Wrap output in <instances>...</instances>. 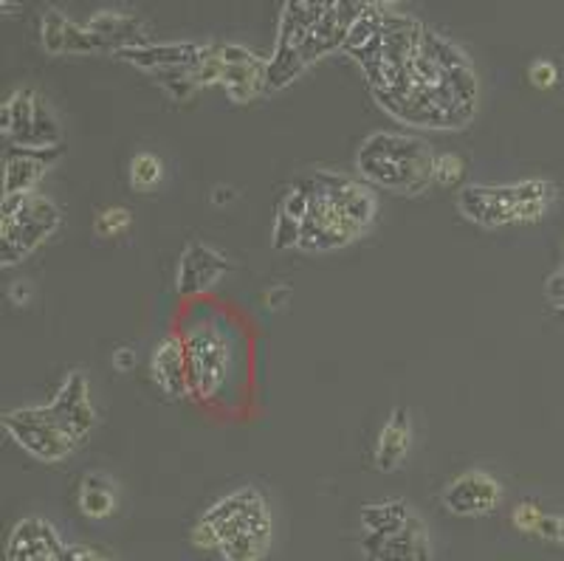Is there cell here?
I'll return each instance as SVG.
<instances>
[{"label": "cell", "instance_id": "1", "mask_svg": "<svg viewBox=\"0 0 564 561\" xmlns=\"http://www.w3.org/2000/svg\"><path fill=\"white\" fill-rule=\"evenodd\" d=\"M274 539L265 497L254 485H243L229 497L218 499L193 528V544L198 550L220 553L224 561L265 559Z\"/></svg>", "mask_w": 564, "mask_h": 561}, {"label": "cell", "instance_id": "11", "mask_svg": "<svg viewBox=\"0 0 564 561\" xmlns=\"http://www.w3.org/2000/svg\"><path fill=\"white\" fill-rule=\"evenodd\" d=\"M226 271H229V262L218 249H212L209 242H189L175 271V291L181 296L206 294L209 288L218 285Z\"/></svg>", "mask_w": 564, "mask_h": 561}, {"label": "cell", "instance_id": "3", "mask_svg": "<svg viewBox=\"0 0 564 561\" xmlns=\"http://www.w3.org/2000/svg\"><path fill=\"white\" fill-rule=\"evenodd\" d=\"M556 201V186L551 181L528 179L506 186H466L457 195L463 217L482 229H497L508 224H533L542 220Z\"/></svg>", "mask_w": 564, "mask_h": 561}, {"label": "cell", "instance_id": "14", "mask_svg": "<svg viewBox=\"0 0 564 561\" xmlns=\"http://www.w3.org/2000/svg\"><path fill=\"white\" fill-rule=\"evenodd\" d=\"M59 150H29L9 144L3 155V195H29L43 181Z\"/></svg>", "mask_w": 564, "mask_h": 561}, {"label": "cell", "instance_id": "6", "mask_svg": "<svg viewBox=\"0 0 564 561\" xmlns=\"http://www.w3.org/2000/svg\"><path fill=\"white\" fill-rule=\"evenodd\" d=\"M189 362V396L209 401L224 389L235 364V342L218 322H200L184 333Z\"/></svg>", "mask_w": 564, "mask_h": 561}, {"label": "cell", "instance_id": "30", "mask_svg": "<svg viewBox=\"0 0 564 561\" xmlns=\"http://www.w3.org/2000/svg\"><path fill=\"white\" fill-rule=\"evenodd\" d=\"M558 544H564V514L558 517Z\"/></svg>", "mask_w": 564, "mask_h": 561}, {"label": "cell", "instance_id": "20", "mask_svg": "<svg viewBox=\"0 0 564 561\" xmlns=\"http://www.w3.org/2000/svg\"><path fill=\"white\" fill-rule=\"evenodd\" d=\"M68 23L63 12L57 9H45L40 18V40L48 54H65V37H68Z\"/></svg>", "mask_w": 564, "mask_h": 561}, {"label": "cell", "instance_id": "22", "mask_svg": "<svg viewBox=\"0 0 564 561\" xmlns=\"http://www.w3.org/2000/svg\"><path fill=\"white\" fill-rule=\"evenodd\" d=\"M130 226H133V215H130L128 206H105L97 220H94V231L105 240L122 237Z\"/></svg>", "mask_w": 564, "mask_h": 561}, {"label": "cell", "instance_id": "12", "mask_svg": "<svg viewBox=\"0 0 564 561\" xmlns=\"http://www.w3.org/2000/svg\"><path fill=\"white\" fill-rule=\"evenodd\" d=\"M52 409L59 418V423L77 438V443H83L90 434V429L97 427V409H94V401H90V387L83 373H70L59 384Z\"/></svg>", "mask_w": 564, "mask_h": 561}, {"label": "cell", "instance_id": "23", "mask_svg": "<svg viewBox=\"0 0 564 561\" xmlns=\"http://www.w3.org/2000/svg\"><path fill=\"white\" fill-rule=\"evenodd\" d=\"M545 519H547V514L539 508L536 503H520L511 514L513 528L522 530V533H528V536L542 533V525H545Z\"/></svg>", "mask_w": 564, "mask_h": 561}, {"label": "cell", "instance_id": "31", "mask_svg": "<svg viewBox=\"0 0 564 561\" xmlns=\"http://www.w3.org/2000/svg\"><path fill=\"white\" fill-rule=\"evenodd\" d=\"M562 249H564V246H562Z\"/></svg>", "mask_w": 564, "mask_h": 561}, {"label": "cell", "instance_id": "29", "mask_svg": "<svg viewBox=\"0 0 564 561\" xmlns=\"http://www.w3.org/2000/svg\"><path fill=\"white\" fill-rule=\"evenodd\" d=\"M218 190L226 192V201L235 198V195H231V190H224V186H218ZM212 201H215V204H220V201H224V195H215V198H212Z\"/></svg>", "mask_w": 564, "mask_h": 561}, {"label": "cell", "instance_id": "28", "mask_svg": "<svg viewBox=\"0 0 564 561\" xmlns=\"http://www.w3.org/2000/svg\"><path fill=\"white\" fill-rule=\"evenodd\" d=\"M367 3L376 9H390V7H395V3H401V0H367Z\"/></svg>", "mask_w": 564, "mask_h": 561}, {"label": "cell", "instance_id": "7", "mask_svg": "<svg viewBox=\"0 0 564 561\" xmlns=\"http://www.w3.org/2000/svg\"><path fill=\"white\" fill-rule=\"evenodd\" d=\"M3 429L23 452H29L40 463H59V460L70 457L79 446L77 438L59 423L52 403L7 412Z\"/></svg>", "mask_w": 564, "mask_h": 561}, {"label": "cell", "instance_id": "8", "mask_svg": "<svg viewBox=\"0 0 564 561\" xmlns=\"http://www.w3.org/2000/svg\"><path fill=\"white\" fill-rule=\"evenodd\" d=\"M441 503L455 517H486L502 503V485L482 468H468L443 488Z\"/></svg>", "mask_w": 564, "mask_h": 561}, {"label": "cell", "instance_id": "15", "mask_svg": "<svg viewBox=\"0 0 564 561\" xmlns=\"http://www.w3.org/2000/svg\"><path fill=\"white\" fill-rule=\"evenodd\" d=\"M308 206H311V192H308V184H305V179H302L296 181V184L285 192V198L280 201L274 231H271L274 249L280 251L300 249L302 224H305V217H308Z\"/></svg>", "mask_w": 564, "mask_h": 561}, {"label": "cell", "instance_id": "16", "mask_svg": "<svg viewBox=\"0 0 564 561\" xmlns=\"http://www.w3.org/2000/svg\"><path fill=\"white\" fill-rule=\"evenodd\" d=\"M412 449V421L406 409H392L390 421L384 423V429L379 432V441H376V452H372V463L379 472H395L404 457Z\"/></svg>", "mask_w": 564, "mask_h": 561}, {"label": "cell", "instance_id": "21", "mask_svg": "<svg viewBox=\"0 0 564 561\" xmlns=\"http://www.w3.org/2000/svg\"><path fill=\"white\" fill-rule=\"evenodd\" d=\"M466 179V164L460 155L455 153H437L435 164H432V184L443 186V190H455Z\"/></svg>", "mask_w": 564, "mask_h": 561}, {"label": "cell", "instance_id": "2", "mask_svg": "<svg viewBox=\"0 0 564 561\" xmlns=\"http://www.w3.org/2000/svg\"><path fill=\"white\" fill-rule=\"evenodd\" d=\"M432 153L421 139L404 133H372L356 155L361 179L395 195H417L432 184Z\"/></svg>", "mask_w": 564, "mask_h": 561}, {"label": "cell", "instance_id": "26", "mask_svg": "<svg viewBox=\"0 0 564 561\" xmlns=\"http://www.w3.org/2000/svg\"><path fill=\"white\" fill-rule=\"evenodd\" d=\"M113 364H116V370H119V373H128V370H133V367H135V356L128 350V347H122V350L113 356Z\"/></svg>", "mask_w": 564, "mask_h": 561}, {"label": "cell", "instance_id": "19", "mask_svg": "<svg viewBox=\"0 0 564 561\" xmlns=\"http://www.w3.org/2000/svg\"><path fill=\"white\" fill-rule=\"evenodd\" d=\"M167 166L155 153H135L130 159V186L135 192H153L164 181Z\"/></svg>", "mask_w": 564, "mask_h": 561}, {"label": "cell", "instance_id": "13", "mask_svg": "<svg viewBox=\"0 0 564 561\" xmlns=\"http://www.w3.org/2000/svg\"><path fill=\"white\" fill-rule=\"evenodd\" d=\"M150 378H153V384L164 392V396H189V362H186L184 336L167 333V336L155 345L153 356H150Z\"/></svg>", "mask_w": 564, "mask_h": 561}, {"label": "cell", "instance_id": "9", "mask_svg": "<svg viewBox=\"0 0 564 561\" xmlns=\"http://www.w3.org/2000/svg\"><path fill=\"white\" fill-rule=\"evenodd\" d=\"M361 553L367 561H432V542L423 519L412 514L410 522L392 533L361 536Z\"/></svg>", "mask_w": 564, "mask_h": 561}, {"label": "cell", "instance_id": "4", "mask_svg": "<svg viewBox=\"0 0 564 561\" xmlns=\"http://www.w3.org/2000/svg\"><path fill=\"white\" fill-rule=\"evenodd\" d=\"M59 229V209L52 198L37 192L29 195H3L0 215V257L3 266H14L43 246Z\"/></svg>", "mask_w": 564, "mask_h": 561}, {"label": "cell", "instance_id": "25", "mask_svg": "<svg viewBox=\"0 0 564 561\" xmlns=\"http://www.w3.org/2000/svg\"><path fill=\"white\" fill-rule=\"evenodd\" d=\"M547 300H551L558 311H564V266L547 280Z\"/></svg>", "mask_w": 564, "mask_h": 561}, {"label": "cell", "instance_id": "18", "mask_svg": "<svg viewBox=\"0 0 564 561\" xmlns=\"http://www.w3.org/2000/svg\"><path fill=\"white\" fill-rule=\"evenodd\" d=\"M412 519V510L404 499H387V503H372L361 508V528L365 533H392L404 528Z\"/></svg>", "mask_w": 564, "mask_h": 561}, {"label": "cell", "instance_id": "17", "mask_svg": "<svg viewBox=\"0 0 564 561\" xmlns=\"http://www.w3.org/2000/svg\"><path fill=\"white\" fill-rule=\"evenodd\" d=\"M79 510L88 519H108L116 510V488L108 474H85L77 494Z\"/></svg>", "mask_w": 564, "mask_h": 561}, {"label": "cell", "instance_id": "10", "mask_svg": "<svg viewBox=\"0 0 564 561\" xmlns=\"http://www.w3.org/2000/svg\"><path fill=\"white\" fill-rule=\"evenodd\" d=\"M218 48L220 65V85L235 103H249L263 88H269V65L257 60L254 54L246 52L243 45H215Z\"/></svg>", "mask_w": 564, "mask_h": 561}, {"label": "cell", "instance_id": "27", "mask_svg": "<svg viewBox=\"0 0 564 561\" xmlns=\"http://www.w3.org/2000/svg\"><path fill=\"white\" fill-rule=\"evenodd\" d=\"M9 296H12L14 302H18V305H23V302L29 300V296H32V288H29V282H14L12 288H9Z\"/></svg>", "mask_w": 564, "mask_h": 561}, {"label": "cell", "instance_id": "24", "mask_svg": "<svg viewBox=\"0 0 564 561\" xmlns=\"http://www.w3.org/2000/svg\"><path fill=\"white\" fill-rule=\"evenodd\" d=\"M528 79L536 90H551L558 85V68L551 63V60H536L528 68Z\"/></svg>", "mask_w": 564, "mask_h": 561}, {"label": "cell", "instance_id": "5", "mask_svg": "<svg viewBox=\"0 0 564 561\" xmlns=\"http://www.w3.org/2000/svg\"><path fill=\"white\" fill-rule=\"evenodd\" d=\"M305 184H308L311 192V206L308 217L302 224L300 251L325 255V251L345 249V246H350L352 240H359L365 235L341 209L339 198H336L334 173H316L305 179Z\"/></svg>", "mask_w": 564, "mask_h": 561}]
</instances>
